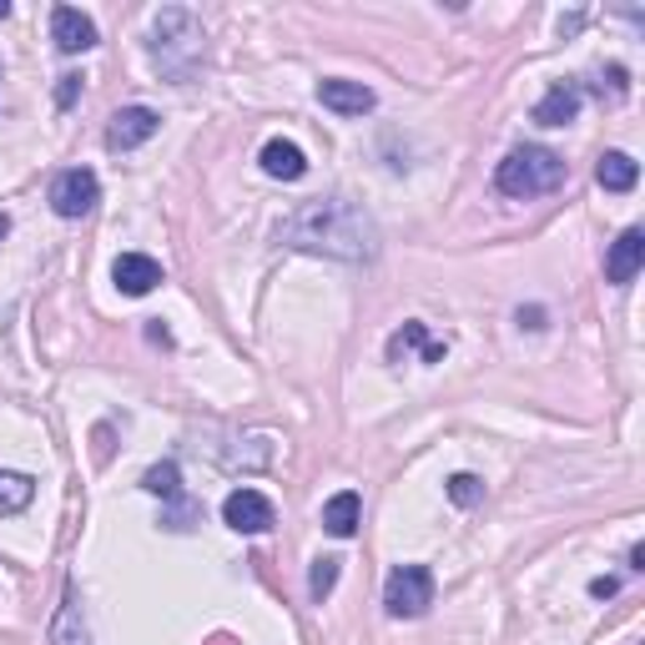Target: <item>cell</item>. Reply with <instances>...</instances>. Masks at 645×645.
<instances>
[{"label": "cell", "mask_w": 645, "mask_h": 645, "mask_svg": "<svg viewBox=\"0 0 645 645\" xmlns=\"http://www.w3.org/2000/svg\"><path fill=\"white\" fill-rule=\"evenodd\" d=\"M202 21L192 11H182V6H167V11H157L152 21V61L157 71H162L167 81H187L192 71H198L202 61Z\"/></svg>", "instance_id": "cell-2"}, {"label": "cell", "mask_w": 645, "mask_h": 645, "mask_svg": "<svg viewBox=\"0 0 645 645\" xmlns=\"http://www.w3.org/2000/svg\"><path fill=\"white\" fill-rule=\"evenodd\" d=\"M278 242L298 252L343 258V263H369L379 252V222L349 198H313L278 222Z\"/></svg>", "instance_id": "cell-1"}, {"label": "cell", "mask_w": 645, "mask_h": 645, "mask_svg": "<svg viewBox=\"0 0 645 645\" xmlns=\"http://www.w3.org/2000/svg\"><path fill=\"white\" fill-rule=\"evenodd\" d=\"M51 41H56V51L81 56V51L97 46V26H91V16H81L77 6H56L51 11Z\"/></svg>", "instance_id": "cell-8"}, {"label": "cell", "mask_w": 645, "mask_h": 645, "mask_svg": "<svg viewBox=\"0 0 645 645\" xmlns=\"http://www.w3.org/2000/svg\"><path fill=\"white\" fill-rule=\"evenodd\" d=\"M97 198H101V182H97V172H87V167H71V172H61L51 182L56 218H87V212L97 208Z\"/></svg>", "instance_id": "cell-5"}, {"label": "cell", "mask_w": 645, "mask_h": 645, "mask_svg": "<svg viewBox=\"0 0 645 645\" xmlns=\"http://www.w3.org/2000/svg\"><path fill=\"white\" fill-rule=\"evenodd\" d=\"M575 117H580V87H575V81H560V87H550L545 97H540V107H535L540 127H570Z\"/></svg>", "instance_id": "cell-12"}, {"label": "cell", "mask_w": 645, "mask_h": 645, "mask_svg": "<svg viewBox=\"0 0 645 645\" xmlns=\"http://www.w3.org/2000/svg\"><path fill=\"white\" fill-rule=\"evenodd\" d=\"M318 101L329 111H339V117H363V111H373V91L363 87V81H343V77H329L318 81Z\"/></svg>", "instance_id": "cell-10"}, {"label": "cell", "mask_w": 645, "mask_h": 645, "mask_svg": "<svg viewBox=\"0 0 645 645\" xmlns=\"http://www.w3.org/2000/svg\"><path fill=\"white\" fill-rule=\"evenodd\" d=\"M263 172H268V177H278V182H298V177L308 172L303 147L283 142V137H273V142L263 147Z\"/></svg>", "instance_id": "cell-14"}, {"label": "cell", "mask_w": 645, "mask_h": 645, "mask_svg": "<svg viewBox=\"0 0 645 645\" xmlns=\"http://www.w3.org/2000/svg\"><path fill=\"white\" fill-rule=\"evenodd\" d=\"M645 268V232L641 228H625L621 238L611 242V258H605V278H611L615 288L635 283V273Z\"/></svg>", "instance_id": "cell-9"}, {"label": "cell", "mask_w": 645, "mask_h": 645, "mask_svg": "<svg viewBox=\"0 0 645 645\" xmlns=\"http://www.w3.org/2000/svg\"><path fill=\"white\" fill-rule=\"evenodd\" d=\"M591 595H595V601H605V595H615V580H591Z\"/></svg>", "instance_id": "cell-24"}, {"label": "cell", "mask_w": 645, "mask_h": 645, "mask_svg": "<svg viewBox=\"0 0 645 645\" xmlns=\"http://www.w3.org/2000/svg\"><path fill=\"white\" fill-rule=\"evenodd\" d=\"M81 97V77H61V87H56V107H77Z\"/></svg>", "instance_id": "cell-22"}, {"label": "cell", "mask_w": 645, "mask_h": 645, "mask_svg": "<svg viewBox=\"0 0 645 645\" xmlns=\"http://www.w3.org/2000/svg\"><path fill=\"white\" fill-rule=\"evenodd\" d=\"M51 645H91L81 605H77V585H67V601H61V611H56V621H51Z\"/></svg>", "instance_id": "cell-15"}, {"label": "cell", "mask_w": 645, "mask_h": 645, "mask_svg": "<svg viewBox=\"0 0 645 645\" xmlns=\"http://www.w3.org/2000/svg\"><path fill=\"white\" fill-rule=\"evenodd\" d=\"M6 232H11V218H6V212H0V238H6Z\"/></svg>", "instance_id": "cell-25"}, {"label": "cell", "mask_w": 645, "mask_h": 645, "mask_svg": "<svg viewBox=\"0 0 645 645\" xmlns=\"http://www.w3.org/2000/svg\"><path fill=\"white\" fill-rule=\"evenodd\" d=\"M565 182V157L550 147H514L500 167H494V187L504 198H545Z\"/></svg>", "instance_id": "cell-3"}, {"label": "cell", "mask_w": 645, "mask_h": 645, "mask_svg": "<svg viewBox=\"0 0 645 645\" xmlns=\"http://www.w3.org/2000/svg\"><path fill=\"white\" fill-rule=\"evenodd\" d=\"M359 525H363V500L353 490H339L323 504V530H329V535L349 540V535H359Z\"/></svg>", "instance_id": "cell-13"}, {"label": "cell", "mask_w": 645, "mask_h": 645, "mask_svg": "<svg viewBox=\"0 0 645 645\" xmlns=\"http://www.w3.org/2000/svg\"><path fill=\"white\" fill-rule=\"evenodd\" d=\"M520 329H545V313H540V308H520Z\"/></svg>", "instance_id": "cell-23"}, {"label": "cell", "mask_w": 645, "mask_h": 645, "mask_svg": "<svg viewBox=\"0 0 645 645\" xmlns=\"http://www.w3.org/2000/svg\"><path fill=\"white\" fill-rule=\"evenodd\" d=\"M449 500L460 504V510H474V504L484 500V480H474V474H454V480H449Z\"/></svg>", "instance_id": "cell-20"}, {"label": "cell", "mask_w": 645, "mask_h": 645, "mask_svg": "<svg viewBox=\"0 0 645 645\" xmlns=\"http://www.w3.org/2000/svg\"><path fill=\"white\" fill-rule=\"evenodd\" d=\"M142 490L157 494V500H182V474H177V464H157V470L142 474Z\"/></svg>", "instance_id": "cell-19"}, {"label": "cell", "mask_w": 645, "mask_h": 645, "mask_svg": "<svg viewBox=\"0 0 645 645\" xmlns=\"http://www.w3.org/2000/svg\"><path fill=\"white\" fill-rule=\"evenodd\" d=\"M36 500V480L16 470H0V514H21Z\"/></svg>", "instance_id": "cell-18"}, {"label": "cell", "mask_w": 645, "mask_h": 645, "mask_svg": "<svg viewBox=\"0 0 645 645\" xmlns=\"http://www.w3.org/2000/svg\"><path fill=\"white\" fill-rule=\"evenodd\" d=\"M595 182H601L605 192H631V187L641 182V167L625 152H605L601 162H595Z\"/></svg>", "instance_id": "cell-16"}, {"label": "cell", "mask_w": 645, "mask_h": 645, "mask_svg": "<svg viewBox=\"0 0 645 645\" xmlns=\"http://www.w3.org/2000/svg\"><path fill=\"white\" fill-rule=\"evenodd\" d=\"M6 16H11V0H0V21H6Z\"/></svg>", "instance_id": "cell-26"}, {"label": "cell", "mask_w": 645, "mask_h": 645, "mask_svg": "<svg viewBox=\"0 0 645 645\" xmlns=\"http://www.w3.org/2000/svg\"><path fill=\"white\" fill-rule=\"evenodd\" d=\"M333 585H339V560H318L313 575H308V591H313V601H323Z\"/></svg>", "instance_id": "cell-21"}, {"label": "cell", "mask_w": 645, "mask_h": 645, "mask_svg": "<svg viewBox=\"0 0 645 645\" xmlns=\"http://www.w3.org/2000/svg\"><path fill=\"white\" fill-rule=\"evenodd\" d=\"M409 349L424 353V363H439V359H444V343H429L424 323H404V329H399L394 339H389V359H404Z\"/></svg>", "instance_id": "cell-17"}, {"label": "cell", "mask_w": 645, "mask_h": 645, "mask_svg": "<svg viewBox=\"0 0 645 645\" xmlns=\"http://www.w3.org/2000/svg\"><path fill=\"white\" fill-rule=\"evenodd\" d=\"M157 127H162V117H157L152 107H121L107 127V147L111 152H132V147L152 142Z\"/></svg>", "instance_id": "cell-7"}, {"label": "cell", "mask_w": 645, "mask_h": 645, "mask_svg": "<svg viewBox=\"0 0 645 645\" xmlns=\"http://www.w3.org/2000/svg\"><path fill=\"white\" fill-rule=\"evenodd\" d=\"M111 278H117V288L127 298H147L157 283H162V268H157L147 252H121L117 268H111Z\"/></svg>", "instance_id": "cell-11"}, {"label": "cell", "mask_w": 645, "mask_h": 645, "mask_svg": "<svg viewBox=\"0 0 645 645\" xmlns=\"http://www.w3.org/2000/svg\"><path fill=\"white\" fill-rule=\"evenodd\" d=\"M383 605H389V615H399V621L424 615L429 605H434V575H429L424 565H399L394 575L383 580Z\"/></svg>", "instance_id": "cell-4"}, {"label": "cell", "mask_w": 645, "mask_h": 645, "mask_svg": "<svg viewBox=\"0 0 645 645\" xmlns=\"http://www.w3.org/2000/svg\"><path fill=\"white\" fill-rule=\"evenodd\" d=\"M222 520H228L238 535H263V530H273V500L258 490H232L228 500H222Z\"/></svg>", "instance_id": "cell-6"}]
</instances>
